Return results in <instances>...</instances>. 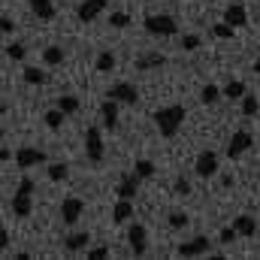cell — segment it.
Listing matches in <instances>:
<instances>
[{"label":"cell","instance_id":"26","mask_svg":"<svg viewBox=\"0 0 260 260\" xmlns=\"http://www.w3.org/2000/svg\"><path fill=\"white\" fill-rule=\"evenodd\" d=\"M64 118H67V112H64V109H58V106H55V109H49V112L43 115V121H46L52 130L64 127Z\"/></svg>","mask_w":260,"mask_h":260},{"label":"cell","instance_id":"27","mask_svg":"<svg viewBox=\"0 0 260 260\" xmlns=\"http://www.w3.org/2000/svg\"><path fill=\"white\" fill-rule=\"evenodd\" d=\"M58 109H64L67 115H76L79 112V97H73V94H64V97H58V103H55Z\"/></svg>","mask_w":260,"mask_h":260},{"label":"cell","instance_id":"25","mask_svg":"<svg viewBox=\"0 0 260 260\" xmlns=\"http://www.w3.org/2000/svg\"><path fill=\"white\" fill-rule=\"evenodd\" d=\"M43 61L49 67H61L64 64V49H61V46H49V49L43 52Z\"/></svg>","mask_w":260,"mask_h":260},{"label":"cell","instance_id":"11","mask_svg":"<svg viewBox=\"0 0 260 260\" xmlns=\"http://www.w3.org/2000/svg\"><path fill=\"white\" fill-rule=\"evenodd\" d=\"M106 6H109V0H82V3H79V9H76V15H79V21H85V24H88V21H94Z\"/></svg>","mask_w":260,"mask_h":260},{"label":"cell","instance_id":"10","mask_svg":"<svg viewBox=\"0 0 260 260\" xmlns=\"http://www.w3.org/2000/svg\"><path fill=\"white\" fill-rule=\"evenodd\" d=\"M176 254H179V257H200V254H209V239H206V236H194V239L182 242V245L176 248Z\"/></svg>","mask_w":260,"mask_h":260},{"label":"cell","instance_id":"24","mask_svg":"<svg viewBox=\"0 0 260 260\" xmlns=\"http://www.w3.org/2000/svg\"><path fill=\"white\" fill-rule=\"evenodd\" d=\"M239 106H242V115H245V118H254V115L260 112V100L254 97V94H245V97L239 100Z\"/></svg>","mask_w":260,"mask_h":260},{"label":"cell","instance_id":"34","mask_svg":"<svg viewBox=\"0 0 260 260\" xmlns=\"http://www.w3.org/2000/svg\"><path fill=\"white\" fill-rule=\"evenodd\" d=\"M109 27H118V30L121 27H130V15L127 12H112L109 15Z\"/></svg>","mask_w":260,"mask_h":260},{"label":"cell","instance_id":"15","mask_svg":"<svg viewBox=\"0 0 260 260\" xmlns=\"http://www.w3.org/2000/svg\"><path fill=\"white\" fill-rule=\"evenodd\" d=\"M27 3H30L34 15H37L40 21H52V18L58 15V9H55V3H52V0H27Z\"/></svg>","mask_w":260,"mask_h":260},{"label":"cell","instance_id":"44","mask_svg":"<svg viewBox=\"0 0 260 260\" xmlns=\"http://www.w3.org/2000/svg\"><path fill=\"white\" fill-rule=\"evenodd\" d=\"M209 3H215V0H209Z\"/></svg>","mask_w":260,"mask_h":260},{"label":"cell","instance_id":"20","mask_svg":"<svg viewBox=\"0 0 260 260\" xmlns=\"http://www.w3.org/2000/svg\"><path fill=\"white\" fill-rule=\"evenodd\" d=\"M88 242H91L88 230H79V233H70V236L64 239V248H67V251H82Z\"/></svg>","mask_w":260,"mask_h":260},{"label":"cell","instance_id":"21","mask_svg":"<svg viewBox=\"0 0 260 260\" xmlns=\"http://www.w3.org/2000/svg\"><path fill=\"white\" fill-rule=\"evenodd\" d=\"M224 97V91L218 88V85H203V91H200V103L203 106H212V103H218Z\"/></svg>","mask_w":260,"mask_h":260},{"label":"cell","instance_id":"22","mask_svg":"<svg viewBox=\"0 0 260 260\" xmlns=\"http://www.w3.org/2000/svg\"><path fill=\"white\" fill-rule=\"evenodd\" d=\"M167 64V58L160 55V52H154V55H142V58H136V70H154V67H164Z\"/></svg>","mask_w":260,"mask_h":260},{"label":"cell","instance_id":"38","mask_svg":"<svg viewBox=\"0 0 260 260\" xmlns=\"http://www.w3.org/2000/svg\"><path fill=\"white\" fill-rule=\"evenodd\" d=\"M37 191V185H34V179L30 176H24L21 182H18V194H34Z\"/></svg>","mask_w":260,"mask_h":260},{"label":"cell","instance_id":"7","mask_svg":"<svg viewBox=\"0 0 260 260\" xmlns=\"http://www.w3.org/2000/svg\"><path fill=\"white\" fill-rule=\"evenodd\" d=\"M15 164H18V170L40 167V164H46V151H40V148H34V145L18 148V151H15Z\"/></svg>","mask_w":260,"mask_h":260},{"label":"cell","instance_id":"1","mask_svg":"<svg viewBox=\"0 0 260 260\" xmlns=\"http://www.w3.org/2000/svg\"><path fill=\"white\" fill-rule=\"evenodd\" d=\"M185 106L182 103H173V106H160L157 112H154V127H157V133L164 136V139H173L176 133H179V127L185 124Z\"/></svg>","mask_w":260,"mask_h":260},{"label":"cell","instance_id":"8","mask_svg":"<svg viewBox=\"0 0 260 260\" xmlns=\"http://www.w3.org/2000/svg\"><path fill=\"white\" fill-rule=\"evenodd\" d=\"M82 212H85V203L79 197H64V203H61V221H64L67 227H73L82 218Z\"/></svg>","mask_w":260,"mask_h":260},{"label":"cell","instance_id":"12","mask_svg":"<svg viewBox=\"0 0 260 260\" xmlns=\"http://www.w3.org/2000/svg\"><path fill=\"white\" fill-rule=\"evenodd\" d=\"M142 182H145V179H142V176H139L136 170H133V173H124V176H121V182H118V191H115V194L124 197V200H133Z\"/></svg>","mask_w":260,"mask_h":260},{"label":"cell","instance_id":"43","mask_svg":"<svg viewBox=\"0 0 260 260\" xmlns=\"http://www.w3.org/2000/svg\"><path fill=\"white\" fill-rule=\"evenodd\" d=\"M254 73H257V76H260V61H257V64H254Z\"/></svg>","mask_w":260,"mask_h":260},{"label":"cell","instance_id":"19","mask_svg":"<svg viewBox=\"0 0 260 260\" xmlns=\"http://www.w3.org/2000/svg\"><path fill=\"white\" fill-rule=\"evenodd\" d=\"M115 64H118L115 52H109V49L97 52V61H94V67H97V73H112V70H115Z\"/></svg>","mask_w":260,"mask_h":260},{"label":"cell","instance_id":"18","mask_svg":"<svg viewBox=\"0 0 260 260\" xmlns=\"http://www.w3.org/2000/svg\"><path fill=\"white\" fill-rule=\"evenodd\" d=\"M233 227H236L239 236H245V239L257 233V221H254L251 215H239V218H233Z\"/></svg>","mask_w":260,"mask_h":260},{"label":"cell","instance_id":"16","mask_svg":"<svg viewBox=\"0 0 260 260\" xmlns=\"http://www.w3.org/2000/svg\"><path fill=\"white\" fill-rule=\"evenodd\" d=\"M130 218H133V203L118 197V203L112 206V224H127Z\"/></svg>","mask_w":260,"mask_h":260},{"label":"cell","instance_id":"28","mask_svg":"<svg viewBox=\"0 0 260 260\" xmlns=\"http://www.w3.org/2000/svg\"><path fill=\"white\" fill-rule=\"evenodd\" d=\"M46 79H49V76H46L40 67H27V70H24V82H27V85H46Z\"/></svg>","mask_w":260,"mask_h":260},{"label":"cell","instance_id":"41","mask_svg":"<svg viewBox=\"0 0 260 260\" xmlns=\"http://www.w3.org/2000/svg\"><path fill=\"white\" fill-rule=\"evenodd\" d=\"M0 160H3V164H6V160H12V151H9L6 145H0Z\"/></svg>","mask_w":260,"mask_h":260},{"label":"cell","instance_id":"32","mask_svg":"<svg viewBox=\"0 0 260 260\" xmlns=\"http://www.w3.org/2000/svg\"><path fill=\"white\" fill-rule=\"evenodd\" d=\"M3 52H6V58H9V61H24V55H27L21 43H9V46H6Z\"/></svg>","mask_w":260,"mask_h":260},{"label":"cell","instance_id":"42","mask_svg":"<svg viewBox=\"0 0 260 260\" xmlns=\"http://www.w3.org/2000/svg\"><path fill=\"white\" fill-rule=\"evenodd\" d=\"M9 245V233L6 230H0V248H6Z\"/></svg>","mask_w":260,"mask_h":260},{"label":"cell","instance_id":"17","mask_svg":"<svg viewBox=\"0 0 260 260\" xmlns=\"http://www.w3.org/2000/svg\"><path fill=\"white\" fill-rule=\"evenodd\" d=\"M12 212H15L18 218H27V215L34 212V200H30V194H18V191H15V197H12Z\"/></svg>","mask_w":260,"mask_h":260},{"label":"cell","instance_id":"40","mask_svg":"<svg viewBox=\"0 0 260 260\" xmlns=\"http://www.w3.org/2000/svg\"><path fill=\"white\" fill-rule=\"evenodd\" d=\"M0 30H3V34H12V30H15V24H12V18H9V15H3V18H0Z\"/></svg>","mask_w":260,"mask_h":260},{"label":"cell","instance_id":"3","mask_svg":"<svg viewBox=\"0 0 260 260\" xmlns=\"http://www.w3.org/2000/svg\"><path fill=\"white\" fill-rule=\"evenodd\" d=\"M85 154L91 164H100L103 154H106V145H103V136H100V127H88L85 130Z\"/></svg>","mask_w":260,"mask_h":260},{"label":"cell","instance_id":"37","mask_svg":"<svg viewBox=\"0 0 260 260\" xmlns=\"http://www.w3.org/2000/svg\"><path fill=\"white\" fill-rule=\"evenodd\" d=\"M236 236H239V230H236V227H224V230L218 233V242H221V245H230Z\"/></svg>","mask_w":260,"mask_h":260},{"label":"cell","instance_id":"29","mask_svg":"<svg viewBox=\"0 0 260 260\" xmlns=\"http://www.w3.org/2000/svg\"><path fill=\"white\" fill-rule=\"evenodd\" d=\"M212 34H215L218 40H233L236 27H233V24H227V21H218V24H212Z\"/></svg>","mask_w":260,"mask_h":260},{"label":"cell","instance_id":"9","mask_svg":"<svg viewBox=\"0 0 260 260\" xmlns=\"http://www.w3.org/2000/svg\"><path fill=\"white\" fill-rule=\"evenodd\" d=\"M127 242H130V251L133 254H145V248H148V230L133 221L130 230H127Z\"/></svg>","mask_w":260,"mask_h":260},{"label":"cell","instance_id":"33","mask_svg":"<svg viewBox=\"0 0 260 260\" xmlns=\"http://www.w3.org/2000/svg\"><path fill=\"white\" fill-rule=\"evenodd\" d=\"M133 170H136V173H139L142 179H154V173H157L151 160H136V167H133Z\"/></svg>","mask_w":260,"mask_h":260},{"label":"cell","instance_id":"30","mask_svg":"<svg viewBox=\"0 0 260 260\" xmlns=\"http://www.w3.org/2000/svg\"><path fill=\"white\" fill-rule=\"evenodd\" d=\"M167 221H170V227H173V230H185V227L191 224V218H188L185 212H170V218H167Z\"/></svg>","mask_w":260,"mask_h":260},{"label":"cell","instance_id":"23","mask_svg":"<svg viewBox=\"0 0 260 260\" xmlns=\"http://www.w3.org/2000/svg\"><path fill=\"white\" fill-rule=\"evenodd\" d=\"M221 91H224V97H227V100H242V97L248 94V91H245V85H242V82H236V79H230Z\"/></svg>","mask_w":260,"mask_h":260},{"label":"cell","instance_id":"36","mask_svg":"<svg viewBox=\"0 0 260 260\" xmlns=\"http://www.w3.org/2000/svg\"><path fill=\"white\" fill-rule=\"evenodd\" d=\"M200 43H203V40H200L197 34H185V37H182V49H185V52H194V49H200Z\"/></svg>","mask_w":260,"mask_h":260},{"label":"cell","instance_id":"13","mask_svg":"<svg viewBox=\"0 0 260 260\" xmlns=\"http://www.w3.org/2000/svg\"><path fill=\"white\" fill-rule=\"evenodd\" d=\"M100 118H103V127L106 130H115V124H118V100L106 97L103 106H100Z\"/></svg>","mask_w":260,"mask_h":260},{"label":"cell","instance_id":"31","mask_svg":"<svg viewBox=\"0 0 260 260\" xmlns=\"http://www.w3.org/2000/svg\"><path fill=\"white\" fill-rule=\"evenodd\" d=\"M67 176H70V167H67V164H52V167H49V179H52V182H64Z\"/></svg>","mask_w":260,"mask_h":260},{"label":"cell","instance_id":"14","mask_svg":"<svg viewBox=\"0 0 260 260\" xmlns=\"http://www.w3.org/2000/svg\"><path fill=\"white\" fill-rule=\"evenodd\" d=\"M224 21L233 24V27H245V24H248V12H245V6H242V3H230V6L224 9Z\"/></svg>","mask_w":260,"mask_h":260},{"label":"cell","instance_id":"39","mask_svg":"<svg viewBox=\"0 0 260 260\" xmlns=\"http://www.w3.org/2000/svg\"><path fill=\"white\" fill-rule=\"evenodd\" d=\"M109 257V248L106 245H100V248H91L88 251V260H106Z\"/></svg>","mask_w":260,"mask_h":260},{"label":"cell","instance_id":"6","mask_svg":"<svg viewBox=\"0 0 260 260\" xmlns=\"http://www.w3.org/2000/svg\"><path fill=\"white\" fill-rule=\"evenodd\" d=\"M251 145H254V136H251L248 130H236V133L227 139V157H242Z\"/></svg>","mask_w":260,"mask_h":260},{"label":"cell","instance_id":"2","mask_svg":"<svg viewBox=\"0 0 260 260\" xmlns=\"http://www.w3.org/2000/svg\"><path fill=\"white\" fill-rule=\"evenodd\" d=\"M142 27H145V34H151V37H176V34H179V24H176L173 15H145Z\"/></svg>","mask_w":260,"mask_h":260},{"label":"cell","instance_id":"4","mask_svg":"<svg viewBox=\"0 0 260 260\" xmlns=\"http://www.w3.org/2000/svg\"><path fill=\"white\" fill-rule=\"evenodd\" d=\"M106 97H112V100H118V103H124V106H136V103H139V88H136L133 82H115V85L106 91Z\"/></svg>","mask_w":260,"mask_h":260},{"label":"cell","instance_id":"5","mask_svg":"<svg viewBox=\"0 0 260 260\" xmlns=\"http://www.w3.org/2000/svg\"><path fill=\"white\" fill-rule=\"evenodd\" d=\"M194 173L200 179H212L215 173H218V154L212 151V148H203L200 154H197L194 160Z\"/></svg>","mask_w":260,"mask_h":260},{"label":"cell","instance_id":"35","mask_svg":"<svg viewBox=\"0 0 260 260\" xmlns=\"http://www.w3.org/2000/svg\"><path fill=\"white\" fill-rule=\"evenodd\" d=\"M173 191H176L179 197H188V194H191V182H188L185 176H179V179L173 182Z\"/></svg>","mask_w":260,"mask_h":260}]
</instances>
